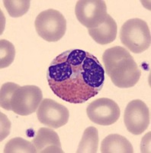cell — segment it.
I'll return each instance as SVG.
<instances>
[{
    "label": "cell",
    "instance_id": "cell-16",
    "mask_svg": "<svg viewBox=\"0 0 151 153\" xmlns=\"http://www.w3.org/2000/svg\"><path fill=\"white\" fill-rule=\"evenodd\" d=\"M15 56L13 44L5 39L0 41V68H5L12 65Z\"/></svg>",
    "mask_w": 151,
    "mask_h": 153
},
{
    "label": "cell",
    "instance_id": "cell-5",
    "mask_svg": "<svg viewBox=\"0 0 151 153\" xmlns=\"http://www.w3.org/2000/svg\"><path fill=\"white\" fill-rule=\"evenodd\" d=\"M41 90L35 85L20 87L13 94L11 100L12 110L20 116L35 113L43 100Z\"/></svg>",
    "mask_w": 151,
    "mask_h": 153
},
{
    "label": "cell",
    "instance_id": "cell-3",
    "mask_svg": "<svg viewBox=\"0 0 151 153\" xmlns=\"http://www.w3.org/2000/svg\"><path fill=\"white\" fill-rule=\"evenodd\" d=\"M120 38L125 47L135 54H141L150 47V30L145 21L131 19L121 28Z\"/></svg>",
    "mask_w": 151,
    "mask_h": 153
},
{
    "label": "cell",
    "instance_id": "cell-8",
    "mask_svg": "<svg viewBox=\"0 0 151 153\" xmlns=\"http://www.w3.org/2000/svg\"><path fill=\"white\" fill-rule=\"evenodd\" d=\"M87 116L94 123L110 126L118 121L121 110L117 103L108 98H99L92 102L86 109Z\"/></svg>",
    "mask_w": 151,
    "mask_h": 153
},
{
    "label": "cell",
    "instance_id": "cell-18",
    "mask_svg": "<svg viewBox=\"0 0 151 153\" xmlns=\"http://www.w3.org/2000/svg\"><path fill=\"white\" fill-rule=\"evenodd\" d=\"M1 113V141L5 139L10 132L11 123L5 115Z\"/></svg>",
    "mask_w": 151,
    "mask_h": 153
},
{
    "label": "cell",
    "instance_id": "cell-12",
    "mask_svg": "<svg viewBox=\"0 0 151 153\" xmlns=\"http://www.w3.org/2000/svg\"><path fill=\"white\" fill-rule=\"evenodd\" d=\"M101 152L102 153H133L131 143L118 134H110L102 142Z\"/></svg>",
    "mask_w": 151,
    "mask_h": 153
},
{
    "label": "cell",
    "instance_id": "cell-15",
    "mask_svg": "<svg viewBox=\"0 0 151 153\" xmlns=\"http://www.w3.org/2000/svg\"><path fill=\"white\" fill-rule=\"evenodd\" d=\"M4 6L11 17L18 18L24 16L29 10V0H5Z\"/></svg>",
    "mask_w": 151,
    "mask_h": 153
},
{
    "label": "cell",
    "instance_id": "cell-11",
    "mask_svg": "<svg viewBox=\"0 0 151 153\" xmlns=\"http://www.w3.org/2000/svg\"><path fill=\"white\" fill-rule=\"evenodd\" d=\"M89 35L95 42L100 45H107L115 40L118 32V27L115 19L108 14L103 23L93 28H89Z\"/></svg>",
    "mask_w": 151,
    "mask_h": 153
},
{
    "label": "cell",
    "instance_id": "cell-4",
    "mask_svg": "<svg viewBox=\"0 0 151 153\" xmlns=\"http://www.w3.org/2000/svg\"><path fill=\"white\" fill-rule=\"evenodd\" d=\"M37 32L43 40L55 42L64 36L66 21L64 16L55 9L43 11L37 16L35 22Z\"/></svg>",
    "mask_w": 151,
    "mask_h": 153
},
{
    "label": "cell",
    "instance_id": "cell-2",
    "mask_svg": "<svg viewBox=\"0 0 151 153\" xmlns=\"http://www.w3.org/2000/svg\"><path fill=\"white\" fill-rule=\"evenodd\" d=\"M105 72L119 88H130L139 81L141 71L133 57L124 48L115 46L105 51L102 55Z\"/></svg>",
    "mask_w": 151,
    "mask_h": 153
},
{
    "label": "cell",
    "instance_id": "cell-9",
    "mask_svg": "<svg viewBox=\"0 0 151 153\" xmlns=\"http://www.w3.org/2000/svg\"><path fill=\"white\" fill-rule=\"evenodd\" d=\"M37 117L41 123L58 129L67 123L70 113L66 106L54 100L44 99L37 110Z\"/></svg>",
    "mask_w": 151,
    "mask_h": 153
},
{
    "label": "cell",
    "instance_id": "cell-1",
    "mask_svg": "<svg viewBox=\"0 0 151 153\" xmlns=\"http://www.w3.org/2000/svg\"><path fill=\"white\" fill-rule=\"evenodd\" d=\"M105 69L96 56L80 49L61 53L50 63L47 79L51 91L63 101L83 103L102 91Z\"/></svg>",
    "mask_w": 151,
    "mask_h": 153
},
{
    "label": "cell",
    "instance_id": "cell-7",
    "mask_svg": "<svg viewBox=\"0 0 151 153\" xmlns=\"http://www.w3.org/2000/svg\"><path fill=\"white\" fill-rule=\"evenodd\" d=\"M124 121L127 131L130 133L142 134L150 123V109L141 100L130 101L124 110Z\"/></svg>",
    "mask_w": 151,
    "mask_h": 153
},
{
    "label": "cell",
    "instance_id": "cell-17",
    "mask_svg": "<svg viewBox=\"0 0 151 153\" xmlns=\"http://www.w3.org/2000/svg\"><path fill=\"white\" fill-rule=\"evenodd\" d=\"M20 86L12 82L5 83L1 87V93H0V105L1 107L5 110H12L11 106V100H12L13 94L15 91L18 89Z\"/></svg>",
    "mask_w": 151,
    "mask_h": 153
},
{
    "label": "cell",
    "instance_id": "cell-14",
    "mask_svg": "<svg viewBox=\"0 0 151 153\" xmlns=\"http://www.w3.org/2000/svg\"><path fill=\"white\" fill-rule=\"evenodd\" d=\"M4 153H36L33 143L20 137L9 140L4 148Z\"/></svg>",
    "mask_w": 151,
    "mask_h": 153
},
{
    "label": "cell",
    "instance_id": "cell-10",
    "mask_svg": "<svg viewBox=\"0 0 151 153\" xmlns=\"http://www.w3.org/2000/svg\"><path fill=\"white\" fill-rule=\"evenodd\" d=\"M33 144L38 153H63L60 140L53 129L42 127L37 132Z\"/></svg>",
    "mask_w": 151,
    "mask_h": 153
},
{
    "label": "cell",
    "instance_id": "cell-13",
    "mask_svg": "<svg viewBox=\"0 0 151 153\" xmlns=\"http://www.w3.org/2000/svg\"><path fill=\"white\" fill-rule=\"evenodd\" d=\"M99 147V132L96 127L90 126L85 129L81 139L77 153H96Z\"/></svg>",
    "mask_w": 151,
    "mask_h": 153
},
{
    "label": "cell",
    "instance_id": "cell-6",
    "mask_svg": "<svg viewBox=\"0 0 151 153\" xmlns=\"http://www.w3.org/2000/svg\"><path fill=\"white\" fill-rule=\"evenodd\" d=\"M75 13L78 21L88 29L99 26L108 16L105 2L102 0H80Z\"/></svg>",
    "mask_w": 151,
    "mask_h": 153
}]
</instances>
